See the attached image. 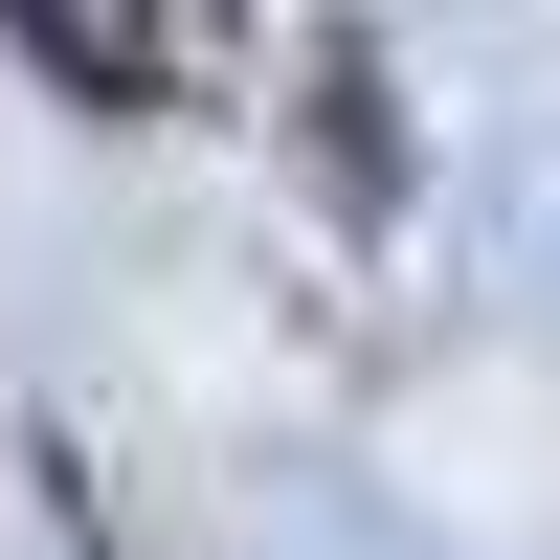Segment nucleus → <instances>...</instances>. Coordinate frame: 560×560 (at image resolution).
I'll return each mask as SVG.
<instances>
[{"instance_id": "1", "label": "nucleus", "mask_w": 560, "mask_h": 560, "mask_svg": "<svg viewBox=\"0 0 560 560\" xmlns=\"http://www.w3.org/2000/svg\"><path fill=\"white\" fill-rule=\"evenodd\" d=\"M0 23H23V68H45V90H90V113H158V23H135V0H0Z\"/></svg>"}]
</instances>
